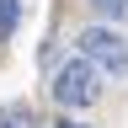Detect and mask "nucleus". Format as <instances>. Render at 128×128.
I'll return each mask as SVG.
<instances>
[{"label": "nucleus", "instance_id": "5", "mask_svg": "<svg viewBox=\"0 0 128 128\" xmlns=\"http://www.w3.org/2000/svg\"><path fill=\"white\" fill-rule=\"evenodd\" d=\"M0 128H32V112L27 107H6L0 112Z\"/></svg>", "mask_w": 128, "mask_h": 128}, {"label": "nucleus", "instance_id": "3", "mask_svg": "<svg viewBox=\"0 0 128 128\" xmlns=\"http://www.w3.org/2000/svg\"><path fill=\"white\" fill-rule=\"evenodd\" d=\"M16 22H22V0H0V43L16 32Z\"/></svg>", "mask_w": 128, "mask_h": 128}, {"label": "nucleus", "instance_id": "6", "mask_svg": "<svg viewBox=\"0 0 128 128\" xmlns=\"http://www.w3.org/2000/svg\"><path fill=\"white\" fill-rule=\"evenodd\" d=\"M54 128H80V123H70V118H64V123H54Z\"/></svg>", "mask_w": 128, "mask_h": 128}, {"label": "nucleus", "instance_id": "1", "mask_svg": "<svg viewBox=\"0 0 128 128\" xmlns=\"http://www.w3.org/2000/svg\"><path fill=\"white\" fill-rule=\"evenodd\" d=\"M96 96H102V70H96L86 54L70 59V64L54 75V102H59V107L80 112V107H96Z\"/></svg>", "mask_w": 128, "mask_h": 128}, {"label": "nucleus", "instance_id": "2", "mask_svg": "<svg viewBox=\"0 0 128 128\" xmlns=\"http://www.w3.org/2000/svg\"><path fill=\"white\" fill-rule=\"evenodd\" d=\"M80 54L102 75H128V43H123V32H112V27H86L80 32Z\"/></svg>", "mask_w": 128, "mask_h": 128}, {"label": "nucleus", "instance_id": "4", "mask_svg": "<svg viewBox=\"0 0 128 128\" xmlns=\"http://www.w3.org/2000/svg\"><path fill=\"white\" fill-rule=\"evenodd\" d=\"M91 11L102 16V22H123V16H128V0H91Z\"/></svg>", "mask_w": 128, "mask_h": 128}]
</instances>
